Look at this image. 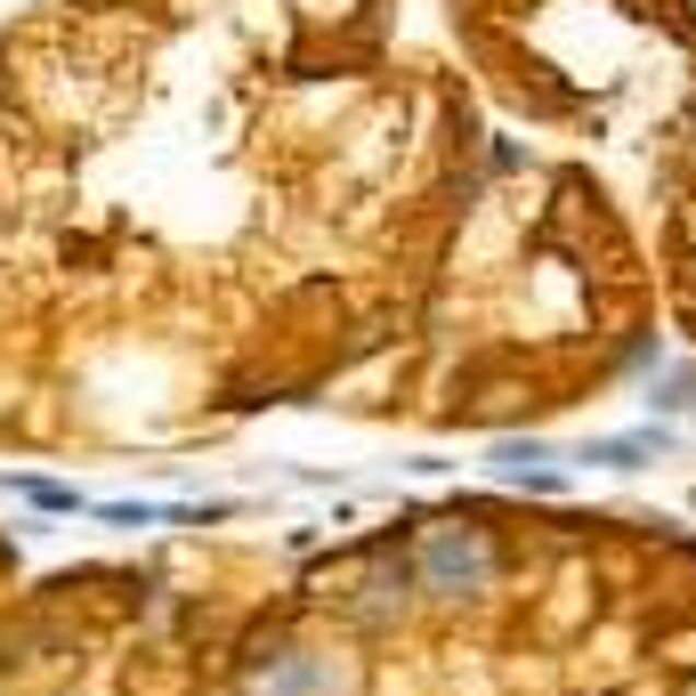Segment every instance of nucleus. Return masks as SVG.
Masks as SVG:
<instances>
[{
	"label": "nucleus",
	"instance_id": "1",
	"mask_svg": "<svg viewBox=\"0 0 696 696\" xmlns=\"http://www.w3.org/2000/svg\"><path fill=\"white\" fill-rule=\"evenodd\" d=\"M421 576L438 583V591L486 583V576H495V543H486L478 526H429V543H421Z\"/></svg>",
	"mask_w": 696,
	"mask_h": 696
},
{
	"label": "nucleus",
	"instance_id": "2",
	"mask_svg": "<svg viewBox=\"0 0 696 696\" xmlns=\"http://www.w3.org/2000/svg\"><path fill=\"white\" fill-rule=\"evenodd\" d=\"M648 445H657V438H607V445H591V462H607V469H631V462L648 454Z\"/></svg>",
	"mask_w": 696,
	"mask_h": 696
}]
</instances>
